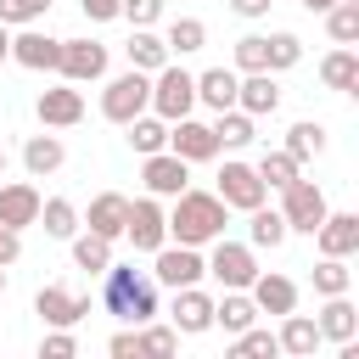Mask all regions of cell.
<instances>
[{"label":"cell","instance_id":"6da1fadb","mask_svg":"<svg viewBox=\"0 0 359 359\" xmlns=\"http://www.w3.org/2000/svg\"><path fill=\"white\" fill-rule=\"evenodd\" d=\"M101 309L123 325H146L157 314V280L151 269H135V264H107L101 269Z\"/></svg>","mask_w":359,"mask_h":359},{"label":"cell","instance_id":"7a4b0ae2","mask_svg":"<svg viewBox=\"0 0 359 359\" xmlns=\"http://www.w3.org/2000/svg\"><path fill=\"white\" fill-rule=\"evenodd\" d=\"M224 224H230V208L219 202V191L185 185L168 208V241H180V247H208L213 236H224Z\"/></svg>","mask_w":359,"mask_h":359},{"label":"cell","instance_id":"3957f363","mask_svg":"<svg viewBox=\"0 0 359 359\" xmlns=\"http://www.w3.org/2000/svg\"><path fill=\"white\" fill-rule=\"evenodd\" d=\"M140 112H151V73L129 67V73L107 79V90H101V118H107V123H129V118H140Z\"/></svg>","mask_w":359,"mask_h":359},{"label":"cell","instance_id":"277c9868","mask_svg":"<svg viewBox=\"0 0 359 359\" xmlns=\"http://www.w3.org/2000/svg\"><path fill=\"white\" fill-rule=\"evenodd\" d=\"M191 107H196V73L163 62V67L151 73V112H157L163 123H174V118H191Z\"/></svg>","mask_w":359,"mask_h":359},{"label":"cell","instance_id":"5b68a950","mask_svg":"<svg viewBox=\"0 0 359 359\" xmlns=\"http://www.w3.org/2000/svg\"><path fill=\"white\" fill-rule=\"evenodd\" d=\"M208 247H213V252H208V275H213L224 292H247L252 275H258V247H247V241H224V236H213Z\"/></svg>","mask_w":359,"mask_h":359},{"label":"cell","instance_id":"8992f818","mask_svg":"<svg viewBox=\"0 0 359 359\" xmlns=\"http://www.w3.org/2000/svg\"><path fill=\"white\" fill-rule=\"evenodd\" d=\"M325 213H331V202H325V191H320L314 180H303V174H297L292 185H280V219H286V230L314 236Z\"/></svg>","mask_w":359,"mask_h":359},{"label":"cell","instance_id":"52a82bcc","mask_svg":"<svg viewBox=\"0 0 359 359\" xmlns=\"http://www.w3.org/2000/svg\"><path fill=\"white\" fill-rule=\"evenodd\" d=\"M202 275H208L202 247H180V241L168 247V241H163V247L151 252V280H157V286H168V292H174V286H196Z\"/></svg>","mask_w":359,"mask_h":359},{"label":"cell","instance_id":"ba28073f","mask_svg":"<svg viewBox=\"0 0 359 359\" xmlns=\"http://www.w3.org/2000/svg\"><path fill=\"white\" fill-rule=\"evenodd\" d=\"M123 236L135 241V252H157V247L168 241V213H163V196H140V202H129Z\"/></svg>","mask_w":359,"mask_h":359},{"label":"cell","instance_id":"9c48e42d","mask_svg":"<svg viewBox=\"0 0 359 359\" xmlns=\"http://www.w3.org/2000/svg\"><path fill=\"white\" fill-rule=\"evenodd\" d=\"M56 73H62L67 84H95V79H107V45H101V39H62Z\"/></svg>","mask_w":359,"mask_h":359},{"label":"cell","instance_id":"30bf717a","mask_svg":"<svg viewBox=\"0 0 359 359\" xmlns=\"http://www.w3.org/2000/svg\"><path fill=\"white\" fill-rule=\"evenodd\" d=\"M140 180H146L151 196H180V191L191 185V163L163 146V151H146V157H140Z\"/></svg>","mask_w":359,"mask_h":359},{"label":"cell","instance_id":"8fae6325","mask_svg":"<svg viewBox=\"0 0 359 359\" xmlns=\"http://www.w3.org/2000/svg\"><path fill=\"white\" fill-rule=\"evenodd\" d=\"M264 196H269V191H264V180H258L252 163H236V157H230V163L219 168V202H224V208L247 213V208H258Z\"/></svg>","mask_w":359,"mask_h":359},{"label":"cell","instance_id":"7c38bea8","mask_svg":"<svg viewBox=\"0 0 359 359\" xmlns=\"http://www.w3.org/2000/svg\"><path fill=\"white\" fill-rule=\"evenodd\" d=\"M168 151L185 157V163H213V157H219L213 123H202V118H174V123H168Z\"/></svg>","mask_w":359,"mask_h":359},{"label":"cell","instance_id":"4fadbf2b","mask_svg":"<svg viewBox=\"0 0 359 359\" xmlns=\"http://www.w3.org/2000/svg\"><path fill=\"white\" fill-rule=\"evenodd\" d=\"M168 325H174L180 337H202V331L213 325V297L202 292V280H196V286H174V309H168Z\"/></svg>","mask_w":359,"mask_h":359},{"label":"cell","instance_id":"5bb4252c","mask_svg":"<svg viewBox=\"0 0 359 359\" xmlns=\"http://www.w3.org/2000/svg\"><path fill=\"white\" fill-rule=\"evenodd\" d=\"M11 62L28 67V73H56V62H62V39H50V34H39V28L28 22L22 34H11Z\"/></svg>","mask_w":359,"mask_h":359},{"label":"cell","instance_id":"9a60e30c","mask_svg":"<svg viewBox=\"0 0 359 359\" xmlns=\"http://www.w3.org/2000/svg\"><path fill=\"white\" fill-rule=\"evenodd\" d=\"M34 112H39V123L45 129H73L79 118H84V95H79V84H50V90H39V101H34Z\"/></svg>","mask_w":359,"mask_h":359},{"label":"cell","instance_id":"2e32d148","mask_svg":"<svg viewBox=\"0 0 359 359\" xmlns=\"http://www.w3.org/2000/svg\"><path fill=\"white\" fill-rule=\"evenodd\" d=\"M39 185H28V180H6L0 185V224L6 230H28V224H39Z\"/></svg>","mask_w":359,"mask_h":359},{"label":"cell","instance_id":"e0dca14e","mask_svg":"<svg viewBox=\"0 0 359 359\" xmlns=\"http://www.w3.org/2000/svg\"><path fill=\"white\" fill-rule=\"evenodd\" d=\"M34 314H39L45 325H79V320L90 314V297H79V292H67V286H39V292H34Z\"/></svg>","mask_w":359,"mask_h":359},{"label":"cell","instance_id":"ac0fdd59","mask_svg":"<svg viewBox=\"0 0 359 359\" xmlns=\"http://www.w3.org/2000/svg\"><path fill=\"white\" fill-rule=\"evenodd\" d=\"M236 107H241L247 118H275V112H280V84H275V73H241Z\"/></svg>","mask_w":359,"mask_h":359},{"label":"cell","instance_id":"d6986e66","mask_svg":"<svg viewBox=\"0 0 359 359\" xmlns=\"http://www.w3.org/2000/svg\"><path fill=\"white\" fill-rule=\"evenodd\" d=\"M314 241H320V258H353L359 252V213H325Z\"/></svg>","mask_w":359,"mask_h":359},{"label":"cell","instance_id":"ffe728a7","mask_svg":"<svg viewBox=\"0 0 359 359\" xmlns=\"http://www.w3.org/2000/svg\"><path fill=\"white\" fill-rule=\"evenodd\" d=\"M247 297L258 303V314H292V309H297V280H286V275H275V269H269V275L258 269L252 286H247Z\"/></svg>","mask_w":359,"mask_h":359},{"label":"cell","instance_id":"44dd1931","mask_svg":"<svg viewBox=\"0 0 359 359\" xmlns=\"http://www.w3.org/2000/svg\"><path fill=\"white\" fill-rule=\"evenodd\" d=\"M314 325H320V342H337L342 348V342L359 337V309L348 303V292H337V297H325V309H320Z\"/></svg>","mask_w":359,"mask_h":359},{"label":"cell","instance_id":"7402d4cb","mask_svg":"<svg viewBox=\"0 0 359 359\" xmlns=\"http://www.w3.org/2000/svg\"><path fill=\"white\" fill-rule=\"evenodd\" d=\"M123 219H129V196H123V191H101V196H90V213H84V224H90L95 236L118 241V236H123Z\"/></svg>","mask_w":359,"mask_h":359},{"label":"cell","instance_id":"603a6c76","mask_svg":"<svg viewBox=\"0 0 359 359\" xmlns=\"http://www.w3.org/2000/svg\"><path fill=\"white\" fill-rule=\"evenodd\" d=\"M236 84H241L236 67H208V73H196V101L208 112H224V107H236Z\"/></svg>","mask_w":359,"mask_h":359},{"label":"cell","instance_id":"cb8c5ba5","mask_svg":"<svg viewBox=\"0 0 359 359\" xmlns=\"http://www.w3.org/2000/svg\"><path fill=\"white\" fill-rule=\"evenodd\" d=\"M275 342H280V353H292V359H309L314 348H320V325L309 320V314H280V331H275Z\"/></svg>","mask_w":359,"mask_h":359},{"label":"cell","instance_id":"d4e9b609","mask_svg":"<svg viewBox=\"0 0 359 359\" xmlns=\"http://www.w3.org/2000/svg\"><path fill=\"white\" fill-rule=\"evenodd\" d=\"M213 140H219V151L230 146H252L258 140V118H247L241 107H224V112H213Z\"/></svg>","mask_w":359,"mask_h":359},{"label":"cell","instance_id":"484cf974","mask_svg":"<svg viewBox=\"0 0 359 359\" xmlns=\"http://www.w3.org/2000/svg\"><path fill=\"white\" fill-rule=\"evenodd\" d=\"M62 163H67V146H62L56 135H28V146H22V168H28L34 180L56 174Z\"/></svg>","mask_w":359,"mask_h":359},{"label":"cell","instance_id":"4316f807","mask_svg":"<svg viewBox=\"0 0 359 359\" xmlns=\"http://www.w3.org/2000/svg\"><path fill=\"white\" fill-rule=\"evenodd\" d=\"M286 236H292V230H286L280 208H264V202H258V208H247V247H269V252H275Z\"/></svg>","mask_w":359,"mask_h":359},{"label":"cell","instance_id":"83f0119b","mask_svg":"<svg viewBox=\"0 0 359 359\" xmlns=\"http://www.w3.org/2000/svg\"><path fill=\"white\" fill-rule=\"evenodd\" d=\"M213 325L236 337V331H247V325H258V303H252L247 292H224V297L213 303Z\"/></svg>","mask_w":359,"mask_h":359},{"label":"cell","instance_id":"f1b7e54d","mask_svg":"<svg viewBox=\"0 0 359 359\" xmlns=\"http://www.w3.org/2000/svg\"><path fill=\"white\" fill-rule=\"evenodd\" d=\"M320 84H325V90H342V95L359 84V56H353V45H337V50L320 62Z\"/></svg>","mask_w":359,"mask_h":359},{"label":"cell","instance_id":"f546056e","mask_svg":"<svg viewBox=\"0 0 359 359\" xmlns=\"http://www.w3.org/2000/svg\"><path fill=\"white\" fill-rule=\"evenodd\" d=\"M67 241H73V269L101 275V269L112 264V241H107V236H95V230H84V236H79V230H73Z\"/></svg>","mask_w":359,"mask_h":359},{"label":"cell","instance_id":"4dcf8cb0","mask_svg":"<svg viewBox=\"0 0 359 359\" xmlns=\"http://www.w3.org/2000/svg\"><path fill=\"white\" fill-rule=\"evenodd\" d=\"M123 50H129V67H140V73H157L163 62H174V56H168V45H163L151 28H135Z\"/></svg>","mask_w":359,"mask_h":359},{"label":"cell","instance_id":"1f68e13d","mask_svg":"<svg viewBox=\"0 0 359 359\" xmlns=\"http://www.w3.org/2000/svg\"><path fill=\"white\" fill-rule=\"evenodd\" d=\"M163 45H168V56H191V50L208 45V22L202 17H174L168 34H163Z\"/></svg>","mask_w":359,"mask_h":359},{"label":"cell","instance_id":"d6a6232c","mask_svg":"<svg viewBox=\"0 0 359 359\" xmlns=\"http://www.w3.org/2000/svg\"><path fill=\"white\" fill-rule=\"evenodd\" d=\"M252 168H258V180H264V191H280V185H292V180L303 174V163H297V157H292L286 146H280V151H264V157H258Z\"/></svg>","mask_w":359,"mask_h":359},{"label":"cell","instance_id":"836d02e7","mask_svg":"<svg viewBox=\"0 0 359 359\" xmlns=\"http://www.w3.org/2000/svg\"><path fill=\"white\" fill-rule=\"evenodd\" d=\"M303 62V39L297 34H264V73H286Z\"/></svg>","mask_w":359,"mask_h":359},{"label":"cell","instance_id":"e575fe53","mask_svg":"<svg viewBox=\"0 0 359 359\" xmlns=\"http://www.w3.org/2000/svg\"><path fill=\"white\" fill-rule=\"evenodd\" d=\"M123 129H129V146H135L140 157H146V151H163V146H168V123H163L157 112H140V118H129Z\"/></svg>","mask_w":359,"mask_h":359},{"label":"cell","instance_id":"d590c367","mask_svg":"<svg viewBox=\"0 0 359 359\" xmlns=\"http://www.w3.org/2000/svg\"><path fill=\"white\" fill-rule=\"evenodd\" d=\"M39 224H45V236L67 241V236L79 230V208H73L67 196H45V202H39Z\"/></svg>","mask_w":359,"mask_h":359},{"label":"cell","instance_id":"8d00e7d4","mask_svg":"<svg viewBox=\"0 0 359 359\" xmlns=\"http://www.w3.org/2000/svg\"><path fill=\"white\" fill-rule=\"evenodd\" d=\"M325 17V34L337 39V45H353L359 39V0H337L331 11H320Z\"/></svg>","mask_w":359,"mask_h":359},{"label":"cell","instance_id":"74e56055","mask_svg":"<svg viewBox=\"0 0 359 359\" xmlns=\"http://www.w3.org/2000/svg\"><path fill=\"white\" fill-rule=\"evenodd\" d=\"M286 151H292L297 163H309V157H320V151H325V129H320L314 118H303V123H292V129H286Z\"/></svg>","mask_w":359,"mask_h":359},{"label":"cell","instance_id":"f35d334b","mask_svg":"<svg viewBox=\"0 0 359 359\" xmlns=\"http://www.w3.org/2000/svg\"><path fill=\"white\" fill-rule=\"evenodd\" d=\"M230 353H236V359H275V353H280V342H275V331L247 325V331H236V337H230Z\"/></svg>","mask_w":359,"mask_h":359},{"label":"cell","instance_id":"ab89813d","mask_svg":"<svg viewBox=\"0 0 359 359\" xmlns=\"http://www.w3.org/2000/svg\"><path fill=\"white\" fill-rule=\"evenodd\" d=\"M348 286H353L348 258H320V264H314V292H320V297H337V292H348Z\"/></svg>","mask_w":359,"mask_h":359},{"label":"cell","instance_id":"60d3db41","mask_svg":"<svg viewBox=\"0 0 359 359\" xmlns=\"http://www.w3.org/2000/svg\"><path fill=\"white\" fill-rule=\"evenodd\" d=\"M50 11V0H0V22L6 28H28V22H39Z\"/></svg>","mask_w":359,"mask_h":359},{"label":"cell","instance_id":"b9f144b4","mask_svg":"<svg viewBox=\"0 0 359 359\" xmlns=\"http://www.w3.org/2000/svg\"><path fill=\"white\" fill-rule=\"evenodd\" d=\"M135 337H140V353H174L180 348V331L174 325H151L146 320V325H135Z\"/></svg>","mask_w":359,"mask_h":359},{"label":"cell","instance_id":"7bdbcfd3","mask_svg":"<svg viewBox=\"0 0 359 359\" xmlns=\"http://www.w3.org/2000/svg\"><path fill=\"white\" fill-rule=\"evenodd\" d=\"M236 73H264V34L236 39Z\"/></svg>","mask_w":359,"mask_h":359},{"label":"cell","instance_id":"ee69618b","mask_svg":"<svg viewBox=\"0 0 359 359\" xmlns=\"http://www.w3.org/2000/svg\"><path fill=\"white\" fill-rule=\"evenodd\" d=\"M79 353V337H73V325H50V337L39 342V359H73Z\"/></svg>","mask_w":359,"mask_h":359},{"label":"cell","instance_id":"f6af8a7d","mask_svg":"<svg viewBox=\"0 0 359 359\" xmlns=\"http://www.w3.org/2000/svg\"><path fill=\"white\" fill-rule=\"evenodd\" d=\"M118 17H129L135 28H151V22L163 17V0H123V6H118Z\"/></svg>","mask_w":359,"mask_h":359},{"label":"cell","instance_id":"bcb514c9","mask_svg":"<svg viewBox=\"0 0 359 359\" xmlns=\"http://www.w3.org/2000/svg\"><path fill=\"white\" fill-rule=\"evenodd\" d=\"M17 258H22V230H6L0 224V269H11Z\"/></svg>","mask_w":359,"mask_h":359},{"label":"cell","instance_id":"7dc6e473","mask_svg":"<svg viewBox=\"0 0 359 359\" xmlns=\"http://www.w3.org/2000/svg\"><path fill=\"white\" fill-rule=\"evenodd\" d=\"M107 353H118V359H140V337H135V325H129V331H118V337L107 342Z\"/></svg>","mask_w":359,"mask_h":359},{"label":"cell","instance_id":"c3c4849f","mask_svg":"<svg viewBox=\"0 0 359 359\" xmlns=\"http://www.w3.org/2000/svg\"><path fill=\"white\" fill-rule=\"evenodd\" d=\"M79 6H84V17H90V22H112L123 0H79Z\"/></svg>","mask_w":359,"mask_h":359},{"label":"cell","instance_id":"681fc988","mask_svg":"<svg viewBox=\"0 0 359 359\" xmlns=\"http://www.w3.org/2000/svg\"><path fill=\"white\" fill-rule=\"evenodd\" d=\"M269 6H275V0H230L236 17H269Z\"/></svg>","mask_w":359,"mask_h":359},{"label":"cell","instance_id":"f907efd6","mask_svg":"<svg viewBox=\"0 0 359 359\" xmlns=\"http://www.w3.org/2000/svg\"><path fill=\"white\" fill-rule=\"evenodd\" d=\"M6 56H11V28L0 22V62H6Z\"/></svg>","mask_w":359,"mask_h":359},{"label":"cell","instance_id":"816d5d0a","mask_svg":"<svg viewBox=\"0 0 359 359\" xmlns=\"http://www.w3.org/2000/svg\"><path fill=\"white\" fill-rule=\"evenodd\" d=\"M297 6H309V11H331L337 0H297Z\"/></svg>","mask_w":359,"mask_h":359},{"label":"cell","instance_id":"f5cc1de1","mask_svg":"<svg viewBox=\"0 0 359 359\" xmlns=\"http://www.w3.org/2000/svg\"><path fill=\"white\" fill-rule=\"evenodd\" d=\"M0 174H6V151H0Z\"/></svg>","mask_w":359,"mask_h":359},{"label":"cell","instance_id":"db71d44e","mask_svg":"<svg viewBox=\"0 0 359 359\" xmlns=\"http://www.w3.org/2000/svg\"><path fill=\"white\" fill-rule=\"evenodd\" d=\"M0 292H6V269H0Z\"/></svg>","mask_w":359,"mask_h":359}]
</instances>
